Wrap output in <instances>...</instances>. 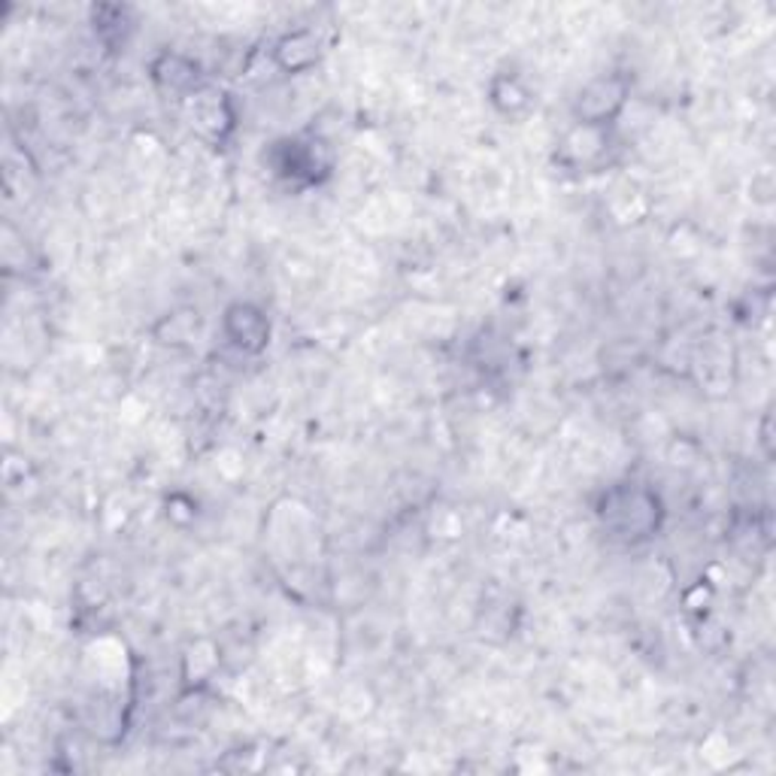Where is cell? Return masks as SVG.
Here are the masks:
<instances>
[{
	"mask_svg": "<svg viewBox=\"0 0 776 776\" xmlns=\"http://www.w3.org/2000/svg\"><path fill=\"white\" fill-rule=\"evenodd\" d=\"M228 334L237 343L240 350L258 352L270 337V325L264 319L262 310H255L250 303H237L228 310Z\"/></svg>",
	"mask_w": 776,
	"mask_h": 776,
	"instance_id": "cell-1",
	"label": "cell"
},
{
	"mask_svg": "<svg viewBox=\"0 0 776 776\" xmlns=\"http://www.w3.org/2000/svg\"><path fill=\"white\" fill-rule=\"evenodd\" d=\"M625 101V88L619 86L616 79H601V82H591L586 88V95H579V115L589 119V125L603 122L607 115H613Z\"/></svg>",
	"mask_w": 776,
	"mask_h": 776,
	"instance_id": "cell-2",
	"label": "cell"
}]
</instances>
